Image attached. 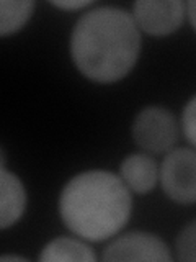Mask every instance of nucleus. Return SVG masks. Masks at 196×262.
<instances>
[{
	"label": "nucleus",
	"mask_w": 196,
	"mask_h": 262,
	"mask_svg": "<svg viewBox=\"0 0 196 262\" xmlns=\"http://www.w3.org/2000/svg\"><path fill=\"white\" fill-rule=\"evenodd\" d=\"M175 249L180 260H196V220L182 229L177 237Z\"/></svg>",
	"instance_id": "nucleus-11"
},
{
	"label": "nucleus",
	"mask_w": 196,
	"mask_h": 262,
	"mask_svg": "<svg viewBox=\"0 0 196 262\" xmlns=\"http://www.w3.org/2000/svg\"><path fill=\"white\" fill-rule=\"evenodd\" d=\"M186 12H188V16H190V20H191L193 28L196 30V0H191V2L186 4Z\"/></svg>",
	"instance_id": "nucleus-14"
},
{
	"label": "nucleus",
	"mask_w": 196,
	"mask_h": 262,
	"mask_svg": "<svg viewBox=\"0 0 196 262\" xmlns=\"http://www.w3.org/2000/svg\"><path fill=\"white\" fill-rule=\"evenodd\" d=\"M2 260H24V257H18V256H2Z\"/></svg>",
	"instance_id": "nucleus-15"
},
{
	"label": "nucleus",
	"mask_w": 196,
	"mask_h": 262,
	"mask_svg": "<svg viewBox=\"0 0 196 262\" xmlns=\"http://www.w3.org/2000/svg\"><path fill=\"white\" fill-rule=\"evenodd\" d=\"M133 202L121 177L88 170L64 187L59 210L65 226L88 241H103L126 225Z\"/></svg>",
	"instance_id": "nucleus-2"
},
{
	"label": "nucleus",
	"mask_w": 196,
	"mask_h": 262,
	"mask_svg": "<svg viewBox=\"0 0 196 262\" xmlns=\"http://www.w3.org/2000/svg\"><path fill=\"white\" fill-rule=\"evenodd\" d=\"M160 182L165 193L178 203L196 202V152L191 149L172 151L160 167Z\"/></svg>",
	"instance_id": "nucleus-4"
},
{
	"label": "nucleus",
	"mask_w": 196,
	"mask_h": 262,
	"mask_svg": "<svg viewBox=\"0 0 196 262\" xmlns=\"http://www.w3.org/2000/svg\"><path fill=\"white\" fill-rule=\"evenodd\" d=\"M178 136L177 121L168 110L149 106L137 115L133 123V138L141 149L160 154L172 149Z\"/></svg>",
	"instance_id": "nucleus-3"
},
{
	"label": "nucleus",
	"mask_w": 196,
	"mask_h": 262,
	"mask_svg": "<svg viewBox=\"0 0 196 262\" xmlns=\"http://www.w3.org/2000/svg\"><path fill=\"white\" fill-rule=\"evenodd\" d=\"M105 260H162L172 259L167 244L151 233H128L114 239L103 252Z\"/></svg>",
	"instance_id": "nucleus-6"
},
{
	"label": "nucleus",
	"mask_w": 196,
	"mask_h": 262,
	"mask_svg": "<svg viewBox=\"0 0 196 262\" xmlns=\"http://www.w3.org/2000/svg\"><path fill=\"white\" fill-rule=\"evenodd\" d=\"M185 16V5L178 0H141L133 7L137 28L154 36H165L178 30Z\"/></svg>",
	"instance_id": "nucleus-5"
},
{
	"label": "nucleus",
	"mask_w": 196,
	"mask_h": 262,
	"mask_svg": "<svg viewBox=\"0 0 196 262\" xmlns=\"http://www.w3.org/2000/svg\"><path fill=\"white\" fill-rule=\"evenodd\" d=\"M35 4L16 2V0H2L0 2V35L7 36L23 28V25L30 20Z\"/></svg>",
	"instance_id": "nucleus-10"
},
{
	"label": "nucleus",
	"mask_w": 196,
	"mask_h": 262,
	"mask_svg": "<svg viewBox=\"0 0 196 262\" xmlns=\"http://www.w3.org/2000/svg\"><path fill=\"white\" fill-rule=\"evenodd\" d=\"M141 36L133 15L102 7L82 15L70 36V54L77 69L90 80L110 84L134 68Z\"/></svg>",
	"instance_id": "nucleus-1"
},
{
	"label": "nucleus",
	"mask_w": 196,
	"mask_h": 262,
	"mask_svg": "<svg viewBox=\"0 0 196 262\" xmlns=\"http://www.w3.org/2000/svg\"><path fill=\"white\" fill-rule=\"evenodd\" d=\"M121 180L129 190L136 193H147L157 184L160 170L155 161L147 154H133L121 164Z\"/></svg>",
	"instance_id": "nucleus-7"
},
{
	"label": "nucleus",
	"mask_w": 196,
	"mask_h": 262,
	"mask_svg": "<svg viewBox=\"0 0 196 262\" xmlns=\"http://www.w3.org/2000/svg\"><path fill=\"white\" fill-rule=\"evenodd\" d=\"M56 7L64 8V10H74V8H84L87 5H90V2H80V0H76V2H54Z\"/></svg>",
	"instance_id": "nucleus-13"
},
{
	"label": "nucleus",
	"mask_w": 196,
	"mask_h": 262,
	"mask_svg": "<svg viewBox=\"0 0 196 262\" xmlns=\"http://www.w3.org/2000/svg\"><path fill=\"white\" fill-rule=\"evenodd\" d=\"M39 260H77L90 262L95 260L92 249L72 237H57L46 244L43 252L39 254Z\"/></svg>",
	"instance_id": "nucleus-9"
},
{
	"label": "nucleus",
	"mask_w": 196,
	"mask_h": 262,
	"mask_svg": "<svg viewBox=\"0 0 196 262\" xmlns=\"http://www.w3.org/2000/svg\"><path fill=\"white\" fill-rule=\"evenodd\" d=\"M27 205V193L20 179L2 167L0 172V228L7 229L20 220Z\"/></svg>",
	"instance_id": "nucleus-8"
},
{
	"label": "nucleus",
	"mask_w": 196,
	"mask_h": 262,
	"mask_svg": "<svg viewBox=\"0 0 196 262\" xmlns=\"http://www.w3.org/2000/svg\"><path fill=\"white\" fill-rule=\"evenodd\" d=\"M182 125H183L186 139L196 146V97H193L191 100L188 102V105L185 106Z\"/></svg>",
	"instance_id": "nucleus-12"
}]
</instances>
